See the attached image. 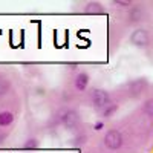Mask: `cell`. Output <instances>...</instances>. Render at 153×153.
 I'll use <instances>...</instances> for the list:
<instances>
[{
	"label": "cell",
	"instance_id": "cell-5",
	"mask_svg": "<svg viewBox=\"0 0 153 153\" xmlns=\"http://www.w3.org/2000/svg\"><path fill=\"white\" fill-rule=\"evenodd\" d=\"M89 74L87 72H80L78 75L75 76V89L76 91H80V92H84L87 86H89Z\"/></svg>",
	"mask_w": 153,
	"mask_h": 153
},
{
	"label": "cell",
	"instance_id": "cell-10",
	"mask_svg": "<svg viewBox=\"0 0 153 153\" xmlns=\"http://www.w3.org/2000/svg\"><path fill=\"white\" fill-rule=\"evenodd\" d=\"M8 87H9V84L6 83V81H3V80H0V95H3L6 91H8Z\"/></svg>",
	"mask_w": 153,
	"mask_h": 153
},
{
	"label": "cell",
	"instance_id": "cell-1",
	"mask_svg": "<svg viewBox=\"0 0 153 153\" xmlns=\"http://www.w3.org/2000/svg\"><path fill=\"white\" fill-rule=\"evenodd\" d=\"M91 101L97 109H104L107 104H110V95L103 89H95L91 94Z\"/></svg>",
	"mask_w": 153,
	"mask_h": 153
},
{
	"label": "cell",
	"instance_id": "cell-6",
	"mask_svg": "<svg viewBox=\"0 0 153 153\" xmlns=\"http://www.w3.org/2000/svg\"><path fill=\"white\" fill-rule=\"evenodd\" d=\"M103 11H104V8L101 6V3H98V2H89L84 6V12H86V14H101Z\"/></svg>",
	"mask_w": 153,
	"mask_h": 153
},
{
	"label": "cell",
	"instance_id": "cell-4",
	"mask_svg": "<svg viewBox=\"0 0 153 153\" xmlns=\"http://www.w3.org/2000/svg\"><path fill=\"white\" fill-rule=\"evenodd\" d=\"M63 126H66L68 129H74V127H76V124H78L80 118H78V115H76L74 110H65L63 112V115L60 117Z\"/></svg>",
	"mask_w": 153,
	"mask_h": 153
},
{
	"label": "cell",
	"instance_id": "cell-12",
	"mask_svg": "<svg viewBox=\"0 0 153 153\" xmlns=\"http://www.w3.org/2000/svg\"><path fill=\"white\" fill-rule=\"evenodd\" d=\"M2 139H3V135H0V143H2Z\"/></svg>",
	"mask_w": 153,
	"mask_h": 153
},
{
	"label": "cell",
	"instance_id": "cell-9",
	"mask_svg": "<svg viewBox=\"0 0 153 153\" xmlns=\"http://www.w3.org/2000/svg\"><path fill=\"white\" fill-rule=\"evenodd\" d=\"M37 147H38L37 139H28L26 144H25V149H37Z\"/></svg>",
	"mask_w": 153,
	"mask_h": 153
},
{
	"label": "cell",
	"instance_id": "cell-7",
	"mask_svg": "<svg viewBox=\"0 0 153 153\" xmlns=\"http://www.w3.org/2000/svg\"><path fill=\"white\" fill-rule=\"evenodd\" d=\"M14 123V115L8 110L0 112V127H8Z\"/></svg>",
	"mask_w": 153,
	"mask_h": 153
},
{
	"label": "cell",
	"instance_id": "cell-2",
	"mask_svg": "<svg viewBox=\"0 0 153 153\" xmlns=\"http://www.w3.org/2000/svg\"><path fill=\"white\" fill-rule=\"evenodd\" d=\"M104 144L110 150H117L123 146V135L118 130H109L104 136Z\"/></svg>",
	"mask_w": 153,
	"mask_h": 153
},
{
	"label": "cell",
	"instance_id": "cell-3",
	"mask_svg": "<svg viewBox=\"0 0 153 153\" xmlns=\"http://www.w3.org/2000/svg\"><path fill=\"white\" fill-rule=\"evenodd\" d=\"M150 42V37H149V32L146 29H136L133 31V34L130 35V43L133 46H138V48H146Z\"/></svg>",
	"mask_w": 153,
	"mask_h": 153
},
{
	"label": "cell",
	"instance_id": "cell-8",
	"mask_svg": "<svg viewBox=\"0 0 153 153\" xmlns=\"http://www.w3.org/2000/svg\"><path fill=\"white\" fill-rule=\"evenodd\" d=\"M117 110H118V106L115 104V103H110V104H107V106L103 109V112H101V113H103V117H104V118H110Z\"/></svg>",
	"mask_w": 153,
	"mask_h": 153
},
{
	"label": "cell",
	"instance_id": "cell-11",
	"mask_svg": "<svg viewBox=\"0 0 153 153\" xmlns=\"http://www.w3.org/2000/svg\"><path fill=\"white\" fill-rule=\"evenodd\" d=\"M104 127V123L103 121H98V123H95V130H101Z\"/></svg>",
	"mask_w": 153,
	"mask_h": 153
}]
</instances>
